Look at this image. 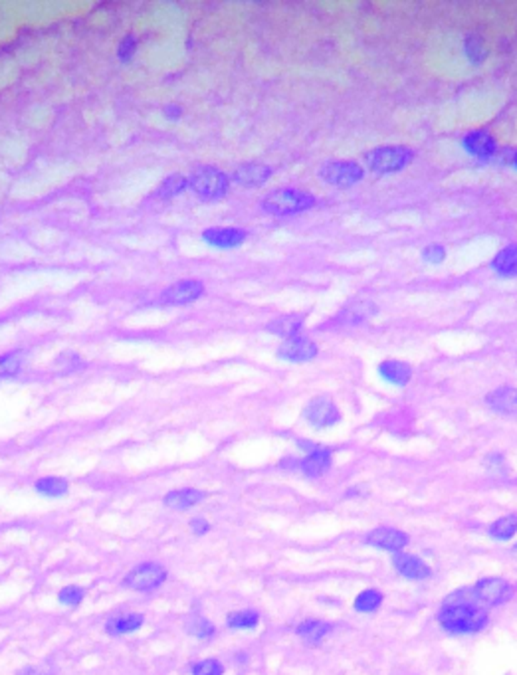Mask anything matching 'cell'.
<instances>
[{
  "label": "cell",
  "mask_w": 517,
  "mask_h": 675,
  "mask_svg": "<svg viewBox=\"0 0 517 675\" xmlns=\"http://www.w3.org/2000/svg\"><path fill=\"white\" fill-rule=\"evenodd\" d=\"M480 600L474 594V588L456 590L446 598L438 614L442 628L452 634H474L480 632L490 616L478 604Z\"/></svg>",
  "instance_id": "cell-1"
},
{
  "label": "cell",
  "mask_w": 517,
  "mask_h": 675,
  "mask_svg": "<svg viewBox=\"0 0 517 675\" xmlns=\"http://www.w3.org/2000/svg\"><path fill=\"white\" fill-rule=\"evenodd\" d=\"M313 205H315V196L307 190H297V188H280L270 192L262 200L264 212L274 214V216L303 212V210H309Z\"/></svg>",
  "instance_id": "cell-2"
},
{
  "label": "cell",
  "mask_w": 517,
  "mask_h": 675,
  "mask_svg": "<svg viewBox=\"0 0 517 675\" xmlns=\"http://www.w3.org/2000/svg\"><path fill=\"white\" fill-rule=\"evenodd\" d=\"M188 187L193 188L196 196H200L205 200H218L228 192L230 178L216 167H200L190 175Z\"/></svg>",
  "instance_id": "cell-3"
},
{
  "label": "cell",
  "mask_w": 517,
  "mask_h": 675,
  "mask_svg": "<svg viewBox=\"0 0 517 675\" xmlns=\"http://www.w3.org/2000/svg\"><path fill=\"white\" fill-rule=\"evenodd\" d=\"M412 160V151L406 147H377L365 155L369 170L377 175H392L399 172Z\"/></svg>",
  "instance_id": "cell-4"
},
{
  "label": "cell",
  "mask_w": 517,
  "mask_h": 675,
  "mask_svg": "<svg viewBox=\"0 0 517 675\" xmlns=\"http://www.w3.org/2000/svg\"><path fill=\"white\" fill-rule=\"evenodd\" d=\"M319 175L333 187H353L365 177V170L355 160H331L321 167Z\"/></svg>",
  "instance_id": "cell-5"
},
{
  "label": "cell",
  "mask_w": 517,
  "mask_h": 675,
  "mask_svg": "<svg viewBox=\"0 0 517 675\" xmlns=\"http://www.w3.org/2000/svg\"><path fill=\"white\" fill-rule=\"evenodd\" d=\"M165 580H167V569L163 565H159V562H143V565L135 567L125 577L123 584L127 588H131V590L147 592V590L159 588Z\"/></svg>",
  "instance_id": "cell-6"
},
{
  "label": "cell",
  "mask_w": 517,
  "mask_h": 675,
  "mask_svg": "<svg viewBox=\"0 0 517 675\" xmlns=\"http://www.w3.org/2000/svg\"><path fill=\"white\" fill-rule=\"evenodd\" d=\"M303 418L312 424L313 428H329L335 426L339 420H341V412H339L337 404L327 396H317L313 398L305 410H303Z\"/></svg>",
  "instance_id": "cell-7"
},
{
  "label": "cell",
  "mask_w": 517,
  "mask_h": 675,
  "mask_svg": "<svg viewBox=\"0 0 517 675\" xmlns=\"http://www.w3.org/2000/svg\"><path fill=\"white\" fill-rule=\"evenodd\" d=\"M474 594L483 604L499 606L506 604L513 596V588L503 578H481L480 582L474 587Z\"/></svg>",
  "instance_id": "cell-8"
},
{
  "label": "cell",
  "mask_w": 517,
  "mask_h": 675,
  "mask_svg": "<svg viewBox=\"0 0 517 675\" xmlns=\"http://www.w3.org/2000/svg\"><path fill=\"white\" fill-rule=\"evenodd\" d=\"M319 353V346L313 343L312 339L307 337H294L285 339L282 346L277 349V356L282 361H290V363H305V361H312Z\"/></svg>",
  "instance_id": "cell-9"
},
{
  "label": "cell",
  "mask_w": 517,
  "mask_h": 675,
  "mask_svg": "<svg viewBox=\"0 0 517 675\" xmlns=\"http://www.w3.org/2000/svg\"><path fill=\"white\" fill-rule=\"evenodd\" d=\"M365 542L369 547L391 551L396 555V552H401L409 545V535L402 533L399 529H392V527H379V529H373L371 533L367 535Z\"/></svg>",
  "instance_id": "cell-10"
},
{
  "label": "cell",
  "mask_w": 517,
  "mask_h": 675,
  "mask_svg": "<svg viewBox=\"0 0 517 675\" xmlns=\"http://www.w3.org/2000/svg\"><path fill=\"white\" fill-rule=\"evenodd\" d=\"M205 294V285L196 279H185V282H177L170 287H167L163 295H160V302L167 303V305H185V303L196 302L198 297H203Z\"/></svg>",
  "instance_id": "cell-11"
},
{
  "label": "cell",
  "mask_w": 517,
  "mask_h": 675,
  "mask_svg": "<svg viewBox=\"0 0 517 675\" xmlns=\"http://www.w3.org/2000/svg\"><path fill=\"white\" fill-rule=\"evenodd\" d=\"M248 238V234L240 228H208L203 232V240L213 248L230 249L238 248Z\"/></svg>",
  "instance_id": "cell-12"
},
{
  "label": "cell",
  "mask_w": 517,
  "mask_h": 675,
  "mask_svg": "<svg viewBox=\"0 0 517 675\" xmlns=\"http://www.w3.org/2000/svg\"><path fill=\"white\" fill-rule=\"evenodd\" d=\"M462 145L472 157L481 160L491 159L496 155V151H498L496 137L488 133V131H472V133H468L462 139Z\"/></svg>",
  "instance_id": "cell-13"
},
{
  "label": "cell",
  "mask_w": 517,
  "mask_h": 675,
  "mask_svg": "<svg viewBox=\"0 0 517 675\" xmlns=\"http://www.w3.org/2000/svg\"><path fill=\"white\" fill-rule=\"evenodd\" d=\"M270 177H272V169H270L267 165H262V163H248V165H242V167L234 170L232 180L238 182V185L244 188H256L266 185Z\"/></svg>",
  "instance_id": "cell-14"
},
{
  "label": "cell",
  "mask_w": 517,
  "mask_h": 675,
  "mask_svg": "<svg viewBox=\"0 0 517 675\" xmlns=\"http://www.w3.org/2000/svg\"><path fill=\"white\" fill-rule=\"evenodd\" d=\"M392 562H394V569L399 570L402 577L410 578V580H424V578L432 574V570H430L426 562L420 557H414V555L396 552Z\"/></svg>",
  "instance_id": "cell-15"
},
{
  "label": "cell",
  "mask_w": 517,
  "mask_h": 675,
  "mask_svg": "<svg viewBox=\"0 0 517 675\" xmlns=\"http://www.w3.org/2000/svg\"><path fill=\"white\" fill-rule=\"evenodd\" d=\"M303 323H305V315H302V313H292V315H282V317H276L274 321H270L266 329L270 331L272 335H277V337L294 339L297 337V333L303 329Z\"/></svg>",
  "instance_id": "cell-16"
},
{
  "label": "cell",
  "mask_w": 517,
  "mask_h": 675,
  "mask_svg": "<svg viewBox=\"0 0 517 675\" xmlns=\"http://www.w3.org/2000/svg\"><path fill=\"white\" fill-rule=\"evenodd\" d=\"M331 462H333V458H331L329 450H325V448H315L313 452H309L305 458H303L302 462V471L305 475H309V478H319L323 473H327L331 468Z\"/></svg>",
  "instance_id": "cell-17"
},
{
  "label": "cell",
  "mask_w": 517,
  "mask_h": 675,
  "mask_svg": "<svg viewBox=\"0 0 517 675\" xmlns=\"http://www.w3.org/2000/svg\"><path fill=\"white\" fill-rule=\"evenodd\" d=\"M379 374L394 386H406L412 378V369L404 361H383L379 364Z\"/></svg>",
  "instance_id": "cell-18"
},
{
  "label": "cell",
  "mask_w": 517,
  "mask_h": 675,
  "mask_svg": "<svg viewBox=\"0 0 517 675\" xmlns=\"http://www.w3.org/2000/svg\"><path fill=\"white\" fill-rule=\"evenodd\" d=\"M205 498V491H198V489H175L165 495V505L170 507V509H178V511H187L190 507L198 505Z\"/></svg>",
  "instance_id": "cell-19"
},
{
  "label": "cell",
  "mask_w": 517,
  "mask_h": 675,
  "mask_svg": "<svg viewBox=\"0 0 517 675\" xmlns=\"http://www.w3.org/2000/svg\"><path fill=\"white\" fill-rule=\"evenodd\" d=\"M374 313H377V305L371 299H355L341 311L339 319L343 323H349V325H357V323L371 319Z\"/></svg>",
  "instance_id": "cell-20"
},
{
  "label": "cell",
  "mask_w": 517,
  "mask_h": 675,
  "mask_svg": "<svg viewBox=\"0 0 517 675\" xmlns=\"http://www.w3.org/2000/svg\"><path fill=\"white\" fill-rule=\"evenodd\" d=\"M491 269L501 277L517 276V246L511 244L508 248L499 249L496 258L491 259Z\"/></svg>",
  "instance_id": "cell-21"
},
{
  "label": "cell",
  "mask_w": 517,
  "mask_h": 675,
  "mask_svg": "<svg viewBox=\"0 0 517 675\" xmlns=\"http://www.w3.org/2000/svg\"><path fill=\"white\" fill-rule=\"evenodd\" d=\"M145 622V616L143 614H123V616H116L106 624V630L111 636H123V634H131L137 632Z\"/></svg>",
  "instance_id": "cell-22"
},
{
  "label": "cell",
  "mask_w": 517,
  "mask_h": 675,
  "mask_svg": "<svg viewBox=\"0 0 517 675\" xmlns=\"http://www.w3.org/2000/svg\"><path fill=\"white\" fill-rule=\"evenodd\" d=\"M297 636H302L307 644H319L331 632V626L321 620H305L297 626Z\"/></svg>",
  "instance_id": "cell-23"
},
{
  "label": "cell",
  "mask_w": 517,
  "mask_h": 675,
  "mask_svg": "<svg viewBox=\"0 0 517 675\" xmlns=\"http://www.w3.org/2000/svg\"><path fill=\"white\" fill-rule=\"evenodd\" d=\"M488 402H490L493 408L501 410V412L517 410V391L516 388H508V386L498 388V391L488 394Z\"/></svg>",
  "instance_id": "cell-24"
},
{
  "label": "cell",
  "mask_w": 517,
  "mask_h": 675,
  "mask_svg": "<svg viewBox=\"0 0 517 675\" xmlns=\"http://www.w3.org/2000/svg\"><path fill=\"white\" fill-rule=\"evenodd\" d=\"M464 52L474 66H480L488 58V48L480 34H468L464 40Z\"/></svg>",
  "instance_id": "cell-25"
},
{
  "label": "cell",
  "mask_w": 517,
  "mask_h": 675,
  "mask_svg": "<svg viewBox=\"0 0 517 675\" xmlns=\"http://www.w3.org/2000/svg\"><path fill=\"white\" fill-rule=\"evenodd\" d=\"M517 533V515L499 517L496 523L490 527V535L496 541H509Z\"/></svg>",
  "instance_id": "cell-26"
},
{
  "label": "cell",
  "mask_w": 517,
  "mask_h": 675,
  "mask_svg": "<svg viewBox=\"0 0 517 675\" xmlns=\"http://www.w3.org/2000/svg\"><path fill=\"white\" fill-rule=\"evenodd\" d=\"M34 488L46 498H62L68 493V481L63 478H42L36 481Z\"/></svg>",
  "instance_id": "cell-27"
},
{
  "label": "cell",
  "mask_w": 517,
  "mask_h": 675,
  "mask_svg": "<svg viewBox=\"0 0 517 675\" xmlns=\"http://www.w3.org/2000/svg\"><path fill=\"white\" fill-rule=\"evenodd\" d=\"M260 622V614L254 610H238V612L228 614L226 624L234 630H254Z\"/></svg>",
  "instance_id": "cell-28"
},
{
  "label": "cell",
  "mask_w": 517,
  "mask_h": 675,
  "mask_svg": "<svg viewBox=\"0 0 517 675\" xmlns=\"http://www.w3.org/2000/svg\"><path fill=\"white\" fill-rule=\"evenodd\" d=\"M188 187V178L183 177V175H170L169 178H165L163 182H160V187L157 188V196L160 198H175L180 192H185Z\"/></svg>",
  "instance_id": "cell-29"
},
{
  "label": "cell",
  "mask_w": 517,
  "mask_h": 675,
  "mask_svg": "<svg viewBox=\"0 0 517 675\" xmlns=\"http://www.w3.org/2000/svg\"><path fill=\"white\" fill-rule=\"evenodd\" d=\"M381 604H383V594L374 588H369V590H363L357 594L353 606H355L357 612H374Z\"/></svg>",
  "instance_id": "cell-30"
},
{
  "label": "cell",
  "mask_w": 517,
  "mask_h": 675,
  "mask_svg": "<svg viewBox=\"0 0 517 675\" xmlns=\"http://www.w3.org/2000/svg\"><path fill=\"white\" fill-rule=\"evenodd\" d=\"M22 353L14 351V353H6V355L0 356V378H10V376H16L22 369Z\"/></svg>",
  "instance_id": "cell-31"
},
{
  "label": "cell",
  "mask_w": 517,
  "mask_h": 675,
  "mask_svg": "<svg viewBox=\"0 0 517 675\" xmlns=\"http://www.w3.org/2000/svg\"><path fill=\"white\" fill-rule=\"evenodd\" d=\"M185 628L190 636H195V638H200V640H206V638H210L214 634V626L205 618H200V616H195V618H190L187 624H185Z\"/></svg>",
  "instance_id": "cell-32"
},
{
  "label": "cell",
  "mask_w": 517,
  "mask_h": 675,
  "mask_svg": "<svg viewBox=\"0 0 517 675\" xmlns=\"http://www.w3.org/2000/svg\"><path fill=\"white\" fill-rule=\"evenodd\" d=\"M224 666L218 659H205L193 667V675H222Z\"/></svg>",
  "instance_id": "cell-33"
},
{
  "label": "cell",
  "mask_w": 517,
  "mask_h": 675,
  "mask_svg": "<svg viewBox=\"0 0 517 675\" xmlns=\"http://www.w3.org/2000/svg\"><path fill=\"white\" fill-rule=\"evenodd\" d=\"M58 600L62 602L63 606H78L83 600V588L80 587H66L60 590V594H58Z\"/></svg>",
  "instance_id": "cell-34"
},
{
  "label": "cell",
  "mask_w": 517,
  "mask_h": 675,
  "mask_svg": "<svg viewBox=\"0 0 517 675\" xmlns=\"http://www.w3.org/2000/svg\"><path fill=\"white\" fill-rule=\"evenodd\" d=\"M135 52H137V40H135L133 34H127L123 40H121V44H119V52H117V56H119V60H121V62H131Z\"/></svg>",
  "instance_id": "cell-35"
},
{
  "label": "cell",
  "mask_w": 517,
  "mask_h": 675,
  "mask_svg": "<svg viewBox=\"0 0 517 675\" xmlns=\"http://www.w3.org/2000/svg\"><path fill=\"white\" fill-rule=\"evenodd\" d=\"M422 258L428 264H442L446 259V248L444 246H440V244H430L426 248L422 249Z\"/></svg>",
  "instance_id": "cell-36"
},
{
  "label": "cell",
  "mask_w": 517,
  "mask_h": 675,
  "mask_svg": "<svg viewBox=\"0 0 517 675\" xmlns=\"http://www.w3.org/2000/svg\"><path fill=\"white\" fill-rule=\"evenodd\" d=\"M190 531L195 535H205L210 531V525L206 523L205 519H193L190 521Z\"/></svg>",
  "instance_id": "cell-37"
},
{
  "label": "cell",
  "mask_w": 517,
  "mask_h": 675,
  "mask_svg": "<svg viewBox=\"0 0 517 675\" xmlns=\"http://www.w3.org/2000/svg\"><path fill=\"white\" fill-rule=\"evenodd\" d=\"M165 115L169 117V119H175V121H177V119H180V115H183V111H180V107L169 105V107H165Z\"/></svg>",
  "instance_id": "cell-38"
},
{
  "label": "cell",
  "mask_w": 517,
  "mask_h": 675,
  "mask_svg": "<svg viewBox=\"0 0 517 675\" xmlns=\"http://www.w3.org/2000/svg\"><path fill=\"white\" fill-rule=\"evenodd\" d=\"M20 675H48V674H44L42 669H36V667H28V669H24Z\"/></svg>",
  "instance_id": "cell-39"
},
{
  "label": "cell",
  "mask_w": 517,
  "mask_h": 675,
  "mask_svg": "<svg viewBox=\"0 0 517 675\" xmlns=\"http://www.w3.org/2000/svg\"><path fill=\"white\" fill-rule=\"evenodd\" d=\"M511 165H513V167L517 169V151L513 153V157H511Z\"/></svg>",
  "instance_id": "cell-40"
},
{
  "label": "cell",
  "mask_w": 517,
  "mask_h": 675,
  "mask_svg": "<svg viewBox=\"0 0 517 675\" xmlns=\"http://www.w3.org/2000/svg\"><path fill=\"white\" fill-rule=\"evenodd\" d=\"M513 552H517V545H516V547H513Z\"/></svg>",
  "instance_id": "cell-41"
}]
</instances>
